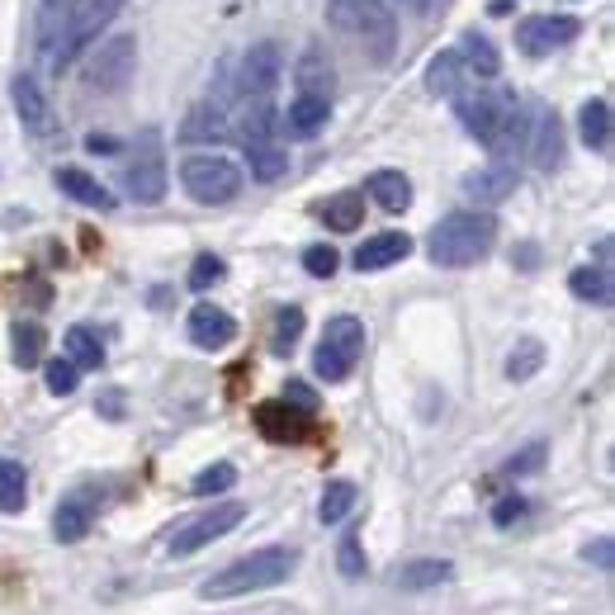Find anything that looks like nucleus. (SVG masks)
Here are the masks:
<instances>
[{
  "mask_svg": "<svg viewBox=\"0 0 615 615\" xmlns=\"http://www.w3.org/2000/svg\"><path fill=\"white\" fill-rule=\"evenodd\" d=\"M540 365H545V345L535 337H526V341H516V351L507 355V378L526 384L530 374H540Z\"/></svg>",
  "mask_w": 615,
  "mask_h": 615,
  "instance_id": "39",
  "label": "nucleus"
},
{
  "mask_svg": "<svg viewBox=\"0 0 615 615\" xmlns=\"http://www.w3.org/2000/svg\"><path fill=\"white\" fill-rule=\"evenodd\" d=\"M413 256V237L407 232H378L370 237V242H360L355 251V271L360 275H370V271H388V265H398Z\"/></svg>",
  "mask_w": 615,
  "mask_h": 615,
  "instance_id": "15",
  "label": "nucleus"
},
{
  "mask_svg": "<svg viewBox=\"0 0 615 615\" xmlns=\"http://www.w3.org/2000/svg\"><path fill=\"white\" fill-rule=\"evenodd\" d=\"M365 189H370V199H374L384 213H403V209H413V180H407L403 171H374Z\"/></svg>",
  "mask_w": 615,
  "mask_h": 615,
  "instance_id": "23",
  "label": "nucleus"
},
{
  "mask_svg": "<svg viewBox=\"0 0 615 615\" xmlns=\"http://www.w3.org/2000/svg\"><path fill=\"white\" fill-rule=\"evenodd\" d=\"M578 129H582V142H587L592 152H606L611 147V100H587L578 114Z\"/></svg>",
  "mask_w": 615,
  "mask_h": 615,
  "instance_id": "29",
  "label": "nucleus"
},
{
  "mask_svg": "<svg viewBox=\"0 0 615 615\" xmlns=\"http://www.w3.org/2000/svg\"><path fill=\"white\" fill-rule=\"evenodd\" d=\"M256 426H261V436L279 440V446H289V440H304L308 436L304 413H294L289 403H261L256 407Z\"/></svg>",
  "mask_w": 615,
  "mask_h": 615,
  "instance_id": "19",
  "label": "nucleus"
},
{
  "mask_svg": "<svg viewBox=\"0 0 615 615\" xmlns=\"http://www.w3.org/2000/svg\"><path fill=\"white\" fill-rule=\"evenodd\" d=\"M123 6H129V0H81V6L72 10V20H67V39H62V53H57V72L67 67L72 57H81L86 47L119 20Z\"/></svg>",
  "mask_w": 615,
  "mask_h": 615,
  "instance_id": "7",
  "label": "nucleus"
},
{
  "mask_svg": "<svg viewBox=\"0 0 615 615\" xmlns=\"http://www.w3.org/2000/svg\"><path fill=\"white\" fill-rule=\"evenodd\" d=\"M123 185H129V195L138 204H162L166 199L171 176H166V156H162V142H156V133H142L133 166L123 171Z\"/></svg>",
  "mask_w": 615,
  "mask_h": 615,
  "instance_id": "9",
  "label": "nucleus"
},
{
  "mask_svg": "<svg viewBox=\"0 0 615 615\" xmlns=\"http://www.w3.org/2000/svg\"><path fill=\"white\" fill-rule=\"evenodd\" d=\"M464 86V62L454 47H446V53L431 57V67H426V90L431 95H460Z\"/></svg>",
  "mask_w": 615,
  "mask_h": 615,
  "instance_id": "28",
  "label": "nucleus"
},
{
  "mask_svg": "<svg viewBox=\"0 0 615 615\" xmlns=\"http://www.w3.org/2000/svg\"><path fill=\"white\" fill-rule=\"evenodd\" d=\"M72 10H76V0H43V6H39V43H43V53L53 47L57 29L72 20Z\"/></svg>",
  "mask_w": 615,
  "mask_h": 615,
  "instance_id": "40",
  "label": "nucleus"
},
{
  "mask_svg": "<svg viewBox=\"0 0 615 615\" xmlns=\"http://www.w3.org/2000/svg\"><path fill=\"white\" fill-rule=\"evenodd\" d=\"M246 162H251V176L271 185L289 171V152H284L279 142H256V147H246Z\"/></svg>",
  "mask_w": 615,
  "mask_h": 615,
  "instance_id": "33",
  "label": "nucleus"
},
{
  "mask_svg": "<svg viewBox=\"0 0 615 615\" xmlns=\"http://www.w3.org/2000/svg\"><path fill=\"white\" fill-rule=\"evenodd\" d=\"M57 189H62V195H72L76 204H86V209H100V213L114 209V195H109V189L95 180V176L76 171V166H62L57 171Z\"/></svg>",
  "mask_w": 615,
  "mask_h": 615,
  "instance_id": "20",
  "label": "nucleus"
},
{
  "mask_svg": "<svg viewBox=\"0 0 615 615\" xmlns=\"http://www.w3.org/2000/svg\"><path fill=\"white\" fill-rule=\"evenodd\" d=\"M228 279V261L223 256H195V265H189V289L204 294V289H213V284H223Z\"/></svg>",
  "mask_w": 615,
  "mask_h": 615,
  "instance_id": "41",
  "label": "nucleus"
},
{
  "mask_svg": "<svg viewBox=\"0 0 615 615\" xmlns=\"http://www.w3.org/2000/svg\"><path fill=\"white\" fill-rule=\"evenodd\" d=\"M520 516H526V497H502L497 507H493V520H497V526H516Z\"/></svg>",
  "mask_w": 615,
  "mask_h": 615,
  "instance_id": "48",
  "label": "nucleus"
},
{
  "mask_svg": "<svg viewBox=\"0 0 615 615\" xmlns=\"http://www.w3.org/2000/svg\"><path fill=\"white\" fill-rule=\"evenodd\" d=\"M180 185L195 204H228L242 195V166L218 156V152H204V156H189L180 166Z\"/></svg>",
  "mask_w": 615,
  "mask_h": 615,
  "instance_id": "5",
  "label": "nucleus"
},
{
  "mask_svg": "<svg viewBox=\"0 0 615 615\" xmlns=\"http://www.w3.org/2000/svg\"><path fill=\"white\" fill-rule=\"evenodd\" d=\"M284 403H294V413H304V417L318 413V393H312L304 378H289V384H284Z\"/></svg>",
  "mask_w": 615,
  "mask_h": 615,
  "instance_id": "45",
  "label": "nucleus"
},
{
  "mask_svg": "<svg viewBox=\"0 0 615 615\" xmlns=\"http://www.w3.org/2000/svg\"><path fill=\"white\" fill-rule=\"evenodd\" d=\"M133 72H138V39L133 34H114V39H105L90 53L86 86L100 90V95H119V90H129Z\"/></svg>",
  "mask_w": 615,
  "mask_h": 615,
  "instance_id": "6",
  "label": "nucleus"
},
{
  "mask_svg": "<svg viewBox=\"0 0 615 615\" xmlns=\"http://www.w3.org/2000/svg\"><path fill=\"white\" fill-rule=\"evenodd\" d=\"M10 90H14V109H20L24 129L34 138H53L57 119H53V105H47V95H43V86L34 81V76H14Z\"/></svg>",
  "mask_w": 615,
  "mask_h": 615,
  "instance_id": "13",
  "label": "nucleus"
},
{
  "mask_svg": "<svg viewBox=\"0 0 615 615\" xmlns=\"http://www.w3.org/2000/svg\"><path fill=\"white\" fill-rule=\"evenodd\" d=\"M360 355H365V322L341 312V318L327 322L318 355H312V370H318V378H327V384H341V378H351V370L360 365Z\"/></svg>",
  "mask_w": 615,
  "mask_h": 615,
  "instance_id": "4",
  "label": "nucleus"
},
{
  "mask_svg": "<svg viewBox=\"0 0 615 615\" xmlns=\"http://www.w3.org/2000/svg\"><path fill=\"white\" fill-rule=\"evenodd\" d=\"M540 464H545V446H530V450L512 454V460H507V473H535Z\"/></svg>",
  "mask_w": 615,
  "mask_h": 615,
  "instance_id": "47",
  "label": "nucleus"
},
{
  "mask_svg": "<svg viewBox=\"0 0 615 615\" xmlns=\"http://www.w3.org/2000/svg\"><path fill=\"white\" fill-rule=\"evenodd\" d=\"M568 289H573L578 298H587V304H611V275L606 265H582V271L568 275Z\"/></svg>",
  "mask_w": 615,
  "mask_h": 615,
  "instance_id": "34",
  "label": "nucleus"
},
{
  "mask_svg": "<svg viewBox=\"0 0 615 615\" xmlns=\"http://www.w3.org/2000/svg\"><path fill=\"white\" fill-rule=\"evenodd\" d=\"M86 147H90V152H119V142H114V138H100V133H95V138H86Z\"/></svg>",
  "mask_w": 615,
  "mask_h": 615,
  "instance_id": "50",
  "label": "nucleus"
},
{
  "mask_svg": "<svg viewBox=\"0 0 615 615\" xmlns=\"http://www.w3.org/2000/svg\"><path fill=\"white\" fill-rule=\"evenodd\" d=\"M431 6H436V0H421V10H431Z\"/></svg>",
  "mask_w": 615,
  "mask_h": 615,
  "instance_id": "52",
  "label": "nucleus"
},
{
  "mask_svg": "<svg viewBox=\"0 0 615 615\" xmlns=\"http://www.w3.org/2000/svg\"><path fill=\"white\" fill-rule=\"evenodd\" d=\"M90 520H95V502L86 497V493H76V497H67L57 507V516H53V535L62 545H76V540H86L90 535Z\"/></svg>",
  "mask_w": 615,
  "mask_h": 615,
  "instance_id": "21",
  "label": "nucleus"
},
{
  "mask_svg": "<svg viewBox=\"0 0 615 615\" xmlns=\"http://www.w3.org/2000/svg\"><path fill=\"white\" fill-rule=\"evenodd\" d=\"M298 337H304V308H279L275 312V327H271V351L275 355H289Z\"/></svg>",
  "mask_w": 615,
  "mask_h": 615,
  "instance_id": "38",
  "label": "nucleus"
},
{
  "mask_svg": "<svg viewBox=\"0 0 615 615\" xmlns=\"http://www.w3.org/2000/svg\"><path fill=\"white\" fill-rule=\"evenodd\" d=\"M43 384H47V393L67 398V393H76V384H81V370H76L72 360H47V365H43Z\"/></svg>",
  "mask_w": 615,
  "mask_h": 615,
  "instance_id": "43",
  "label": "nucleus"
},
{
  "mask_svg": "<svg viewBox=\"0 0 615 615\" xmlns=\"http://www.w3.org/2000/svg\"><path fill=\"white\" fill-rule=\"evenodd\" d=\"M279 72H284V57L275 43H256L251 53L242 57V76H237V90L246 100H271V90L279 86Z\"/></svg>",
  "mask_w": 615,
  "mask_h": 615,
  "instance_id": "11",
  "label": "nucleus"
},
{
  "mask_svg": "<svg viewBox=\"0 0 615 615\" xmlns=\"http://www.w3.org/2000/svg\"><path fill=\"white\" fill-rule=\"evenodd\" d=\"M341 573L345 578L365 573V559H360V540H355V535H345V540H341Z\"/></svg>",
  "mask_w": 615,
  "mask_h": 615,
  "instance_id": "46",
  "label": "nucleus"
},
{
  "mask_svg": "<svg viewBox=\"0 0 615 615\" xmlns=\"http://www.w3.org/2000/svg\"><path fill=\"white\" fill-rule=\"evenodd\" d=\"M587 563H596V568H611V540L602 535L596 545H587Z\"/></svg>",
  "mask_w": 615,
  "mask_h": 615,
  "instance_id": "49",
  "label": "nucleus"
},
{
  "mask_svg": "<svg viewBox=\"0 0 615 615\" xmlns=\"http://www.w3.org/2000/svg\"><path fill=\"white\" fill-rule=\"evenodd\" d=\"M454 53H460V62H464V72H469V76H483V81H493V76L502 72V53L493 47V39L473 34V29L460 39V47H454Z\"/></svg>",
  "mask_w": 615,
  "mask_h": 615,
  "instance_id": "24",
  "label": "nucleus"
},
{
  "mask_svg": "<svg viewBox=\"0 0 615 615\" xmlns=\"http://www.w3.org/2000/svg\"><path fill=\"white\" fill-rule=\"evenodd\" d=\"M403 6H407V10H421V0H403Z\"/></svg>",
  "mask_w": 615,
  "mask_h": 615,
  "instance_id": "51",
  "label": "nucleus"
},
{
  "mask_svg": "<svg viewBox=\"0 0 615 615\" xmlns=\"http://www.w3.org/2000/svg\"><path fill=\"white\" fill-rule=\"evenodd\" d=\"M454 109H460V123L464 129L479 138V142H487L493 138V129L502 123V114H507V109L516 105L512 95H497V90H469V95H454Z\"/></svg>",
  "mask_w": 615,
  "mask_h": 615,
  "instance_id": "12",
  "label": "nucleus"
},
{
  "mask_svg": "<svg viewBox=\"0 0 615 615\" xmlns=\"http://www.w3.org/2000/svg\"><path fill=\"white\" fill-rule=\"evenodd\" d=\"M516 189V166H502V162H493V166H483V171H473V176L464 180V195L473 199V204H502Z\"/></svg>",
  "mask_w": 615,
  "mask_h": 615,
  "instance_id": "18",
  "label": "nucleus"
},
{
  "mask_svg": "<svg viewBox=\"0 0 615 615\" xmlns=\"http://www.w3.org/2000/svg\"><path fill=\"white\" fill-rule=\"evenodd\" d=\"M185 142H223L228 138V114L218 105H195L185 114V129H180Z\"/></svg>",
  "mask_w": 615,
  "mask_h": 615,
  "instance_id": "27",
  "label": "nucleus"
},
{
  "mask_svg": "<svg viewBox=\"0 0 615 615\" xmlns=\"http://www.w3.org/2000/svg\"><path fill=\"white\" fill-rule=\"evenodd\" d=\"M573 39H578L573 14H530V20H520V29H516L520 53H530V57H545V53H554V47L573 43Z\"/></svg>",
  "mask_w": 615,
  "mask_h": 615,
  "instance_id": "10",
  "label": "nucleus"
},
{
  "mask_svg": "<svg viewBox=\"0 0 615 615\" xmlns=\"http://www.w3.org/2000/svg\"><path fill=\"white\" fill-rule=\"evenodd\" d=\"M294 86H298V95H312V100H331L337 72H331V62L322 53H304L294 67Z\"/></svg>",
  "mask_w": 615,
  "mask_h": 615,
  "instance_id": "22",
  "label": "nucleus"
},
{
  "mask_svg": "<svg viewBox=\"0 0 615 615\" xmlns=\"http://www.w3.org/2000/svg\"><path fill=\"white\" fill-rule=\"evenodd\" d=\"M487 152L497 156L502 166H516V156H526V147H530V114L520 105H512L507 114H502V123L493 129V138L483 142Z\"/></svg>",
  "mask_w": 615,
  "mask_h": 615,
  "instance_id": "14",
  "label": "nucleus"
},
{
  "mask_svg": "<svg viewBox=\"0 0 615 615\" xmlns=\"http://www.w3.org/2000/svg\"><path fill=\"white\" fill-rule=\"evenodd\" d=\"M530 162L540 166V171H554L563 162V123L554 109H540V119H535V129H530Z\"/></svg>",
  "mask_w": 615,
  "mask_h": 615,
  "instance_id": "17",
  "label": "nucleus"
},
{
  "mask_svg": "<svg viewBox=\"0 0 615 615\" xmlns=\"http://www.w3.org/2000/svg\"><path fill=\"white\" fill-rule=\"evenodd\" d=\"M67 360L76 370H100L105 365V341L90 327H72L67 331Z\"/></svg>",
  "mask_w": 615,
  "mask_h": 615,
  "instance_id": "32",
  "label": "nucleus"
},
{
  "mask_svg": "<svg viewBox=\"0 0 615 615\" xmlns=\"http://www.w3.org/2000/svg\"><path fill=\"white\" fill-rule=\"evenodd\" d=\"M318 213H322V223H327L331 232H355V228H360V218H365V195H355V189H345V195L327 199Z\"/></svg>",
  "mask_w": 615,
  "mask_h": 615,
  "instance_id": "30",
  "label": "nucleus"
},
{
  "mask_svg": "<svg viewBox=\"0 0 615 615\" xmlns=\"http://www.w3.org/2000/svg\"><path fill=\"white\" fill-rule=\"evenodd\" d=\"M304 271H308L312 279H331V275L341 271V256H337V246H327V242L308 246V251H304Z\"/></svg>",
  "mask_w": 615,
  "mask_h": 615,
  "instance_id": "44",
  "label": "nucleus"
},
{
  "mask_svg": "<svg viewBox=\"0 0 615 615\" xmlns=\"http://www.w3.org/2000/svg\"><path fill=\"white\" fill-rule=\"evenodd\" d=\"M294 573V549H256V554L237 559L223 573H213L209 582L199 587L204 602H232V596H251V592H265V587H279L289 582Z\"/></svg>",
  "mask_w": 615,
  "mask_h": 615,
  "instance_id": "2",
  "label": "nucleus"
},
{
  "mask_svg": "<svg viewBox=\"0 0 615 615\" xmlns=\"http://www.w3.org/2000/svg\"><path fill=\"white\" fill-rule=\"evenodd\" d=\"M493 242H497V218L483 209H464V213L440 218L431 237H426V251L446 271H464V265H479L493 251Z\"/></svg>",
  "mask_w": 615,
  "mask_h": 615,
  "instance_id": "1",
  "label": "nucleus"
},
{
  "mask_svg": "<svg viewBox=\"0 0 615 615\" xmlns=\"http://www.w3.org/2000/svg\"><path fill=\"white\" fill-rule=\"evenodd\" d=\"M327 24L345 39L365 43L374 62H388L393 43H398V20L388 14L384 0H327Z\"/></svg>",
  "mask_w": 615,
  "mask_h": 615,
  "instance_id": "3",
  "label": "nucleus"
},
{
  "mask_svg": "<svg viewBox=\"0 0 615 615\" xmlns=\"http://www.w3.org/2000/svg\"><path fill=\"white\" fill-rule=\"evenodd\" d=\"M232 337H237L232 312L213 308V304H199L195 312H189V341H195L199 351H223Z\"/></svg>",
  "mask_w": 615,
  "mask_h": 615,
  "instance_id": "16",
  "label": "nucleus"
},
{
  "mask_svg": "<svg viewBox=\"0 0 615 615\" xmlns=\"http://www.w3.org/2000/svg\"><path fill=\"white\" fill-rule=\"evenodd\" d=\"M355 483H345V479H337V483H327V493H322V502H318V516H322V526H337V520H345L351 516V507H355Z\"/></svg>",
  "mask_w": 615,
  "mask_h": 615,
  "instance_id": "36",
  "label": "nucleus"
},
{
  "mask_svg": "<svg viewBox=\"0 0 615 615\" xmlns=\"http://www.w3.org/2000/svg\"><path fill=\"white\" fill-rule=\"evenodd\" d=\"M331 119V100H312V95H298L289 105V114H284V129L294 138H318Z\"/></svg>",
  "mask_w": 615,
  "mask_h": 615,
  "instance_id": "25",
  "label": "nucleus"
},
{
  "mask_svg": "<svg viewBox=\"0 0 615 615\" xmlns=\"http://www.w3.org/2000/svg\"><path fill=\"white\" fill-rule=\"evenodd\" d=\"M43 345H47L43 327L39 322H20V327H14V365H20V370L43 365Z\"/></svg>",
  "mask_w": 615,
  "mask_h": 615,
  "instance_id": "37",
  "label": "nucleus"
},
{
  "mask_svg": "<svg viewBox=\"0 0 615 615\" xmlns=\"http://www.w3.org/2000/svg\"><path fill=\"white\" fill-rule=\"evenodd\" d=\"M454 578V568L446 559H413V563H403L398 573H393V582H398L403 592H431L440 587V582H450Z\"/></svg>",
  "mask_w": 615,
  "mask_h": 615,
  "instance_id": "26",
  "label": "nucleus"
},
{
  "mask_svg": "<svg viewBox=\"0 0 615 615\" xmlns=\"http://www.w3.org/2000/svg\"><path fill=\"white\" fill-rule=\"evenodd\" d=\"M232 483H237V469L232 464H209L204 473H195L189 493H195V497H213V493H228Z\"/></svg>",
  "mask_w": 615,
  "mask_h": 615,
  "instance_id": "42",
  "label": "nucleus"
},
{
  "mask_svg": "<svg viewBox=\"0 0 615 615\" xmlns=\"http://www.w3.org/2000/svg\"><path fill=\"white\" fill-rule=\"evenodd\" d=\"M242 133V147H256V142H275V105L271 100H246V114L237 123Z\"/></svg>",
  "mask_w": 615,
  "mask_h": 615,
  "instance_id": "31",
  "label": "nucleus"
},
{
  "mask_svg": "<svg viewBox=\"0 0 615 615\" xmlns=\"http://www.w3.org/2000/svg\"><path fill=\"white\" fill-rule=\"evenodd\" d=\"M242 516L246 507L242 502H223V507H213V512H204L195 520H185V526L171 535V559H185V554H199L204 545H213V540H223V535H232L237 526H242Z\"/></svg>",
  "mask_w": 615,
  "mask_h": 615,
  "instance_id": "8",
  "label": "nucleus"
},
{
  "mask_svg": "<svg viewBox=\"0 0 615 615\" xmlns=\"http://www.w3.org/2000/svg\"><path fill=\"white\" fill-rule=\"evenodd\" d=\"M29 502V479H24V464L14 460H0V512H24Z\"/></svg>",
  "mask_w": 615,
  "mask_h": 615,
  "instance_id": "35",
  "label": "nucleus"
}]
</instances>
